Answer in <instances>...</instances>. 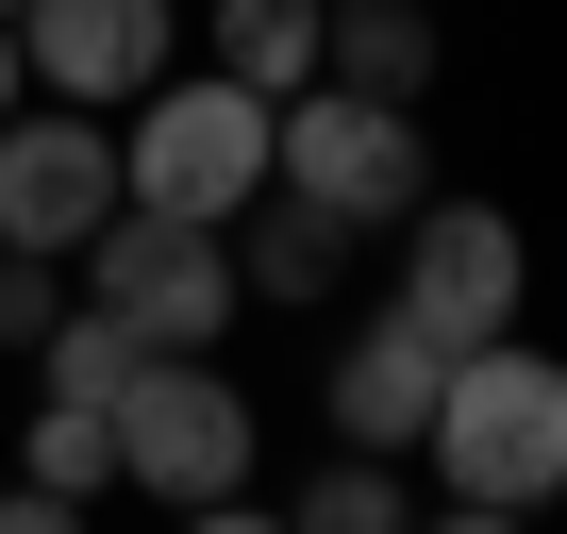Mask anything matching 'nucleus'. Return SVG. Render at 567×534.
<instances>
[{"instance_id":"obj_1","label":"nucleus","mask_w":567,"mask_h":534,"mask_svg":"<svg viewBox=\"0 0 567 534\" xmlns=\"http://www.w3.org/2000/svg\"><path fill=\"white\" fill-rule=\"evenodd\" d=\"M417 501L434 517H550L567 501V351H534V335L451 351V384L417 418Z\"/></svg>"},{"instance_id":"obj_2","label":"nucleus","mask_w":567,"mask_h":534,"mask_svg":"<svg viewBox=\"0 0 567 534\" xmlns=\"http://www.w3.org/2000/svg\"><path fill=\"white\" fill-rule=\"evenodd\" d=\"M117 484L134 501H167V517H234L250 501V384L217 368V351H134V384H117Z\"/></svg>"},{"instance_id":"obj_3","label":"nucleus","mask_w":567,"mask_h":534,"mask_svg":"<svg viewBox=\"0 0 567 534\" xmlns=\"http://www.w3.org/2000/svg\"><path fill=\"white\" fill-rule=\"evenodd\" d=\"M267 184H301L351 234H401L434 201V134H417V101H368V84H284L267 101Z\"/></svg>"},{"instance_id":"obj_4","label":"nucleus","mask_w":567,"mask_h":534,"mask_svg":"<svg viewBox=\"0 0 567 534\" xmlns=\"http://www.w3.org/2000/svg\"><path fill=\"white\" fill-rule=\"evenodd\" d=\"M250 184H267V101H250L234 68H167V84L117 101V201H151V217H234Z\"/></svg>"},{"instance_id":"obj_5","label":"nucleus","mask_w":567,"mask_h":534,"mask_svg":"<svg viewBox=\"0 0 567 534\" xmlns=\"http://www.w3.org/2000/svg\"><path fill=\"white\" fill-rule=\"evenodd\" d=\"M84 301L134 335V351H217L234 318H250V285H234V250H217V217H151V201H117L84 250Z\"/></svg>"},{"instance_id":"obj_6","label":"nucleus","mask_w":567,"mask_h":534,"mask_svg":"<svg viewBox=\"0 0 567 534\" xmlns=\"http://www.w3.org/2000/svg\"><path fill=\"white\" fill-rule=\"evenodd\" d=\"M434 351H484V335H517V301H534V234L501 217V201H417L401 217V285H384Z\"/></svg>"},{"instance_id":"obj_7","label":"nucleus","mask_w":567,"mask_h":534,"mask_svg":"<svg viewBox=\"0 0 567 534\" xmlns=\"http://www.w3.org/2000/svg\"><path fill=\"white\" fill-rule=\"evenodd\" d=\"M101 217H117V117L84 101L0 117V250H84Z\"/></svg>"},{"instance_id":"obj_8","label":"nucleus","mask_w":567,"mask_h":534,"mask_svg":"<svg viewBox=\"0 0 567 534\" xmlns=\"http://www.w3.org/2000/svg\"><path fill=\"white\" fill-rule=\"evenodd\" d=\"M18 68L84 117H117L134 84L184 68V0H18Z\"/></svg>"},{"instance_id":"obj_9","label":"nucleus","mask_w":567,"mask_h":534,"mask_svg":"<svg viewBox=\"0 0 567 534\" xmlns=\"http://www.w3.org/2000/svg\"><path fill=\"white\" fill-rule=\"evenodd\" d=\"M434 384H451V351H434L401 301L334 335V434H351V451H401V468H417V418H434Z\"/></svg>"},{"instance_id":"obj_10","label":"nucleus","mask_w":567,"mask_h":534,"mask_svg":"<svg viewBox=\"0 0 567 534\" xmlns=\"http://www.w3.org/2000/svg\"><path fill=\"white\" fill-rule=\"evenodd\" d=\"M217 250H234V285H250V301H284V318H301V301H334V267H351V217H318L301 184H250V201L217 217Z\"/></svg>"},{"instance_id":"obj_11","label":"nucleus","mask_w":567,"mask_h":534,"mask_svg":"<svg viewBox=\"0 0 567 534\" xmlns=\"http://www.w3.org/2000/svg\"><path fill=\"white\" fill-rule=\"evenodd\" d=\"M318 84L434 101V18H417V0H318Z\"/></svg>"},{"instance_id":"obj_12","label":"nucleus","mask_w":567,"mask_h":534,"mask_svg":"<svg viewBox=\"0 0 567 534\" xmlns=\"http://www.w3.org/2000/svg\"><path fill=\"white\" fill-rule=\"evenodd\" d=\"M217 68H234L250 101L318 84V0H217Z\"/></svg>"},{"instance_id":"obj_13","label":"nucleus","mask_w":567,"mask_h":534,"mask_svg":"<svg viewBox=\"0 0 567 534\" xmlns=\"http://www.w3.org/2000/svg\"><path fill=\"white\" fill-rule=\"evenodd\" d=\"M284 517H301V534H384V517H417V468H401V451H351V434H334V468H318L301 501H284Z\"/></svg>"},{"instance_id":"obj_14","label":"nucleus","mask_w":567,"mask_h":534,"mask_svg":"<svg viewBox=\"0 0 567 534\" xmlns=\"http://www.w3.org/2000/svg\"><path fill=\"white\" fill-rule=\"evenodd\" d=\"M68 318V250H0V351H34Z\"/></svg>"},{"instance_id":"obj_15","label":"nucleus","mask_w":567,"mask_h":534,"mask_svg":"<svg viewBox=\"0 0 567 534\" xmlns=\"http://www.w3.org/2000/svg\"><path fill=\"white\" fill-rule=\"evenodd\" d=\"M18 84H34V68H18V18H0V117H18Z\"/></svg>"},{"instance_id":"obj_16","label":"nucleus","mask_w":567,"mask_h":534,"mask_svg":"<svg viewBox=\"0 0 567 534\" xmlns=\"http://www.w3.org/2000/svg\"><path fill=\"white\" fill-rule=\"evenodd\" d=\"M0 18H18V0H0Z\"/></svg>"}]
</instances>
